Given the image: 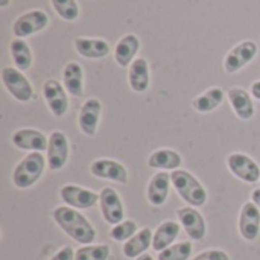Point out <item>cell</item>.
Listing matches in <instances>:
<instances>
[{"instance_id": "cell-1", "label": "cell", "mask_w": 260, "mask_h": 260, "mask_svg": "<svg viewBox=\"0 0 260 260\" xmlns=\"http://www.w3.org/2000/svg\"><path fill=\"white\" fill-rule=\"evenodd\" d=\"M53 221L58 224V227L73 241L82 245H90L96 239V230L90 224V221L81 215L76 209L62 206L56 207L52 213Z\"/></svg>"}, {"instance_id": "cell-2", "label": "cell", "mask_w": 260, "mask_h": 260, "mask_svg": "<svg viewBox=\"0 0 260 260\" xmlns=\"http://www.w3.org/2000/svg\"><path fill=\"white\" fill-rule=\"evenodd\" d=\"M171 183L180 198L190 207H203L207 203V192L203 184L187 171L177 169L171 174Z\"/></svg>"}, {"instance_id": "cell-3", "label": "cell", "mask_w": 260, "mask_h": 260, "mask_svg": "<svg viewBox=\"0 0 260 260\" xmlns=\"http://www.w3.org/2000/svg\"><path fill=\"white\" fill-rule=\"evenodd\" d=\"M47 158L41 152H30L12 171V184L18 189L32 187L43 175Z\"/></svg>"}, {"instance_id": "cell-4", "label": "cell", "mask_w": 260, "mask_h": 260, "mask_svg": "<svg viewBox=\"0 0 260 260\" xmlns=\"http://www.w3.org/2000/svg\"><path fill=\"white\" fill-rule=\"evenodd\" d=\"M2 82L8 93L18 102H29L34 99V88L29 79L17 67L2 69Z\"/></svg>"}, {"instance_id": "cell-5", "label": "cell", "mask_w": 260, "mask_h": 260, "mask_svg": "<svg viewBox=\"0 0 260 260\" xmlns=\"http://www.w3.org/2000/svg\"><path fill=\"white\" fill-rule=\"evenodd\" d=\"M49 24V15L41 9H32L17 17L12 24V34L17 38H26L41 32Z\"/></svg>"}, {"instance_id": "cell-6", "label": "cell", "mask_w": 260, "mask_h": 260, "mask_svg": "<svg viewBox=\"0 0 260 260\" xmlns=\"http://www.w3.org/2000/svg\"><path fill=\"white\" fill-rule=\"evenodd\" d=\"M227 166L230 172L242 180L244 183H256L260 180V168L259 165L247 154L242 152H233L227 157Z\"/></svg>"}, {"instance_id": "cell-7", "label": "cell", "mask_w": 260, "mask_h": 260, "mask_svg": "<svg viewBox=\"0 0 260 260\" xmlns=\"http://www.w3.org/2000/svg\"><path fill=\"white\" fill-rule=\"evenodd\" d=\"M257 55V44L251 40L242 41L238 46H235L224 59V70L227 73H236L241 69H244L247 64H250Z\"/></svg>"}, {"instance_id": "cell-8", "label": "cell", "mask_w": 260, "mask_h": 260, "mask_svg": "<svg viewBox=\"0 0 260 260\" xmlns=\"http://www.w3.org/2000/svg\"><path fill=\"white\" fill-rule=\"evenodd\" d=\"M99 206H101V213H102L105 222H108L111 225H117L123 221V216H125L123 203L114 189L104 187L101 190Z\"/></svg>"}, {"instance_id": "cell-9", "label": "cell", "mask_w": 260, "mask_h": 260, "mask_svg": "<svg viewBox=\"0 0 260 260\" xmlns=\"http://www.w3.org/2000/svg\"><path fill=\"white\" fill-rule=\"evenodd\" d=\"M43 96L46 99V104L50 110V113L55 117H62L69 110V98L67 90L61 82L56 79H47L43 84Z\"/></svg>"}, {"instance_id": "cell-10", "label": "cell", "mask_w": 260, "mask_h": 260, "mask_svg": "<svg viewBox=\"0 0 260 260\" xmlns=\"http://www.w3.org/2000/svg\"><path fill=\"white\" fill-rule=\"evenodd\" d=\"M90 172L93 177L101 178V180H110L119 184H126L128 183V171L126 168L116 161V160H110V158H99L94 160L90 165Z\"/></svg>"}, {"instance_id": "cell-11", "label": "cell", "mask_w": 260, "mask_h": 260, "mask_svg": "<svg viewBox=\"0 0 260 260\" xmlns=\"http://www.w3.org/2000/svg\"><path fill=\"white\" fill-rule=\"evenodd\" d=\"M61 200L66 206L73 209H91L98 204L99 195L93 190L75 186V184H66L59 190Z\"/></svg>"}, {"instance_id": "cell-12", "label": "cell", "mask_w": 260, "mask_h": 260, "mask_svg": "<svg viewBox=\"0 0 260 260\" xmlns=\"http://www.w3.org/2000/svg\"><path fill=\"white\" fill-rule=\"evenodd\" d=\"M47 165L50 171H61L69 160V140L64 133L53 131L49 137Z\"/></svg>"}, {"instance_id": "cell-13", "label": "cell", "mask_w": 260, "mask_h": 260, "mask_svg": "<svg viewBox=\"0 0 260 260\" xmlns=\"http://www.w3.org/2000/svg\"><path fill=\"white\" fill-rule=\"evenodd\" d=\"M12 145L17 149L21 151H30V152H43L47 151L49 140L47 137L34 128H21L12 134Z\"/></svg>"}, {"instance_id": "cell-14", "label": "cell", "mask_w": 260, "mask_h": 260, "mask_svg": "<svg viewBox=\"0 0 260 260\" xmlns=\"http://www.w3.org/2000/svg\"><path fill=\"white\" fill-rule=\"evenodd\" d=\"M101 113H102V104L99 99L90 98L84 102L78 116V125L82 134L88 137H93L96 134L101 120Z\"/></svg>"}, {"instance_id": "cell-15", "label": "cell", "mask_w": 260, "mask_h": 260, "mask_svg": "<svg viewBox=\"0 0 260 260\" xmlns=\"http://www.w3.org/2000/svg\"><path fill=\"white\" fill-rule=\"evenodd\" d=\"M177 216L190 239H193V241L204 239V236L207 233L206 221H204L203 215L195 207H181L177 210Z\"/></svg>"}, {"instance_id": "cell-16", "label": "cell", "mask_w": 260, "mask_h": 260, "mask_svg": "<svg viewBox=\"0 0 260 260\" xmlns=\"http://www.w3.org/2000/svg\"><path fill=\"white\" fill-rule=\"evenodd\" d=\"M239 233L245 241H256L260 233V210L257 206L245 203L239 215Z\"/></svg>"}, {"instance_id": "cell-17", "label": "cell", "mask_w": 260, "mask_h": 260, "mask_svg": "<svg viewBox=\"0 0 260 260\" xmlns=\"http://www.w3.org/2000/svg\"><path fill=\"white\" fill-rule=\"evenodd\" d=\"M76 52L82 58L88 59H102L110 53V44L108 41L102 38H85V37H78L73 41Z\"/></svg>"}, {"instance_id": "cell-18", "label": "cell", "mask_w": 260, "mask_h": 260, "mask_svg": "<svg viewBox=\"0 0 260 260\" xmlns=\"http://www.w3.org/2000/svg\"><path fill=\"white\" fill-rule=\"evenodd\" d=\"M169 186H171V174L168 172H157L146 189V198L149 204L154 207H160L166 203L169 197Z\"/></svg>"}, {"instance_id": "cell-19", "label": "cell", "mask_w": 260, "mask_h": 260, "mask_svg": "<svg viewBox=\"0 0 260 260\" xmlns=\"http://www.w3.org/2000/svg\"><path fill=\"white\" fill-rule=\"evenodd\" d=\"M62 85L73 98H82L84 94V70L76 61H70L62 70Z\"/></svg>"}, {"instance_id": "cell-20", "label": "cell", "mask_w": 260, "mask_h": 260, "mask_svg": "<svg viewBox=\"0 0 260 260\" xmlns=\"http://www.w3.org/2000/svg\"><path fill=\"white\" fill-rule=\"evenodd\" d=\"M139 49H140L139 37L134 34H126L117 41L114 47V61L120 67H128L136 59L134 56L137 55Z\"/></svg>"}, {"instance_id": "cell-21", "label": "cell", "mask_w": 260, "mask_h": 260, "mask_svg": "<svg viewBox=\"0 0 260 260\" xmlns=\"http://www.w3.org/2000/svg\"><path fill=\"white\" fill-rule=\"evenodd\" d=\"M152 230L145 227L142 230H139L129 241H126L122 247L123 256L128 259H137L142 254H145L149 247H152Z\"/></svg>"}, {"instance_id": "cell-22", "label": "cell", "mask_w": 260, "mask_h": 260, "mask_svg": "<svg viewBox=\"0 0 260 260\" xmlns=\"http://www.w3.org/2000/svg\"><path fill=\"white\" fill-rule=\"evenodd\" d=\"M149 64L145 58H136L128 72V82L133 91L145 93L149 88Z\"/></svg>"}, {"instance_id": "cell-23", "label": "cell", "mask_w": 260, "mask_h": 260, "mask_svg": "<svg viewBox=\"0 0 260 260\" xmlns=\"http://www.w3.org/2000/svg\"><path fill=\"white\" fill-rule=\"evenodd\" d=\"M229 101L241 120H250L254 116V104L248 91L241 87H233L229 90Z\"/></svg>"}, {"instance_id": "cell-24", "label": "cell", "mask_w": 260, "mask_h": 260, "mask_svg": "<svg viewBox=\"0 0 260 260\" xmlns=\"http://www.w3.org/2000/svg\"><path fill=\"white\" fill-rule=\"evenodd\" d=\"M180 230H181V227H180V224L175 222V221H165V222H161V224L157 227L155 233H154V238H152V248H154L155 251H158V253L163 251V250H166V248L171 247V245L174 244V241L178 238Z\"/></svg>"}, {"instance_id": "cell-25", "label": "cell", "mask_w": 260, "mask_h": 260, "mask_svg": "<svg viewBox=\"0 0 260 260\" xmlns=\"http://www.w3.org/2000/svg\"><path fill=\"white\" fill-rule=\"evenodd\" d=\"M183 163L181 155L174 149H157L148 158V166L152 169L177 171Z\"/></svg>"}, {"instance_id": "cell-26", "label": "cell", "mask_w": 260, "mask_h": 260, "mask_svg": "<svg viewBox=\"0 0 260 260\" xmlns=\"http://www.w3.org/2000/svg\"><path fill=\"white\" fill-rule=\"evenodd\" d=\"M224 98L225 94L221 87H212L203 94H200L198 98H195L192 105L198 113H210L224 102Z\"/></svg>"}, {"instance_id": "cell-27", "label": "cell", "mask_w": 260, "mask_h": 260, "mask_svg": "<svg viewBox=\"0 0 260 260\" xmlns=\"http://www.w3.org/2000/svg\"><path fill=\"white\" fill-rule=\"evenodd\" d=\"M11 58L15 67L21 72H26L32 66V50L23 38H14L9 44Z\"/></svg>"}, {"instance_id": "cell-28", "label": "cell", "mask_w": 260, "mask_h": 260, "mask_svg": "<svg viewBox=\"0 0 260 260\" xmlns=\"http://www.w3.org/2000/svg\"><path fill=\"white\" fill-rule=\"evenodd\" d=\"M108 257V245H84L75 251V260H107Z\"/></svg>"}, {"instance_id": "cell-29", "label": "cell", "mask_w": 260, "mask_h": 260, "mask_svg": "<svg viewBox=\"0 0 260 260\" xmlns=\"http://www.w3.org/2000/svg\"><path fill=\"white\" fill-rule=\"evenodd\" d=\"M55 12L66 21H75L79 17V5L76 0H50Z\"/></svg>"}, {"instance_id": "cell-30", "label": "cell", "mask_w": 260, "mask_h": 260, "mask_svg": "<svg viewBox=\"0 0 260 260\" xmlns=\"http://www.w3.org/2000/svg\"><path fill=\"white\" fill-rule=\"evenodd\" d=\"M192 254L190 242H180L158 253V260H187Z\"/></svg>"}, {"instance_id": "cell-31", "label": "cell", "mask_w": 260, "mask_h": 260, "mask_svg": "<svg viewBox=\"0 0 260 260\" xmlns=\"http://www.w3.org/2000/svg\"><path fill=\"white\" fill-rule=\"evenodd\" d=\"M137 233V224L134 221H122L114 225L110 232V236L116 242H126Z\"/></svg>"}, {"instance_id": "cell-32", "label": "cell", "mask_w": 260, "mask_h": 260, "mask_svg": "<svg viewBox=\"0 0 260 260\" xmlns=\"http://www.w3.org/2000/svg\"><path fill=\"white\" fill-rule=\"evenodd\" d=\"M192 260H230V256L222 250H207L200 253Z\"/></svg>"}, {"instance_id": "cell-33", "label": "cell", "mask_w": 260, "mask_h": 260, "mask_svg": "<svg viewBox=\"0 0 260 260\" xmlns=\"http://www.w3.org/2000/svg\"><path fill=\"white\" fill-rule=\"evenodd\" d=\"M49 260H75V253L72 247H64L59 251H56Z\"/></svg>"}, {"instance_id": "cell-34", "label": "cell", "mask_w": 260, "mask_h": 260, "mask_svg": "<svg viewBox=\"0 0 260 260\" xmlns=\"http://www.w3.org/2000/svg\"><path fill=\"white\" fill-rule=\"evenodd\" d=\"M251 94L260 101V81H256V82H253V85H251Z\"/></svg>"}, {"instance_id": "cell-35", "label": "cell", "mask_w": 260, "mask_h": 260, "mask_svg": "<svg viewBox=\"0 0 260 260\" xmlns=\"http://www.w3.org/2000/svg\"><path fill=\"white\" fill-rule=\"evenodd\" d=\"M251 201L257 206V209L260 210V189L253 190V193H251Z\"/></svg>"}, {"instance_id": "cell-36", "label": "cell", "mask_w": 260, "mask_h": 260, "mask_svg": "<svg viewBox=\"0 0 260 260\" xmlns=\"http://www.w3.org/2000/svg\"><path fill=\"white\" fill-rule=\"evenodd\" d=\"M136 260H154V257L151 256V254H148V253H145V254H142L140 257H137Z\"/></svg>"}, {"instance_id": "cell-37", "label": "cell", "mask_w": 260, "mask_h": 260, "mask_svg": "<svg viewBox=\"0 0 260 260\" xmlns=\"http://www.w3.org/2000/svg\"><path fill=\"white\" fill-rule=\"evenodd\" d=\"M9 5V0H0V6L2 8H6Z\"/></svg>"}]
</instances>
